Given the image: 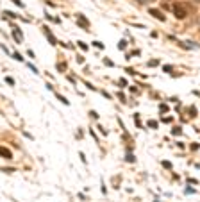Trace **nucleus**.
<instances>
[{"label": "nucleus", "instance_id": "nucleus-1", "mask_svg": "<svg viewBox=\"0 0 200 202\" xmlns=\"http://www.w3.org/2000/svg\"><path fill=\"white\" fill-rule=\"evenodd\" d=\"M172 9H173V13H175V16H177L179 20H182V18H186V14H188V11H186V9H184L182 5H179V4H175V5H173Z\"/></svg>", "mask_w": 200, "mask_h": 202}, {"label": "nucleus", "instance_id": "nucleus-2", "mask_svg": "<svg viewBox=\"0 0 200 202\" xmlns=\"http://www.w3.org/2000/svg\"><path fill=\"white\" fill-rule=\"evenodd\" d=\"M0 156H4V159H13L11 150H9V149H5V147H0Z\"/></svg>", "mask_w": 200, "mask_h": 202}, {"label": "nucleus", "instance_id": "nucleus-3", "mask_svg": "<svg viewBox=\"0 0 200 202\" xmlns=\"http://www.w3.org/2000/svg\"><path fill=\"white\" fill-rule=\"evenodd\" d=\"M150 14H152V16H154V18H159V20H161V21H163V20H165V14H163V13H161V11H157V9H150Z\"/></svg>", "mask_w": 200, "mask_h": 202}, {"label": "nucleus", "instance_id": "nucleus-4", "mask_svg": "<svg viewBox=\"0 0 200 202\" xmlns=\"http://www.w3.org/2000/svg\"><path fill=\"white\" fill-rule=\"evenodd\" d=\"M77 18H79V25H82V27H84V29L88 30V27H89V21H88V20H84V18H82L80 14H79Z\"/></svg>", "mask_w": 200, "mask_h": 202}, {"label": "nucleus", "instance_id": "nucleus-5", "mask_svg": "<svg viewBox=\"0 0 200 202\" xmlns=\"http://www.w3.org/2000/svg\"><path fill=\"white\" fill-rule=\"evenodd\" d=\"M57 68H59V70H66V64H64V63H57Z\"/></svg>", "mask_w": 200, "mask_h": 202}, {"label": "nucleus", "instance_id": "nucleus-6", "mask_svg": "<svg viewBox=\"0 0 200 202\" xmlns=\"http://www.w3.org/2000/svg\"><path fill=\"white\" fill-rule=\"evenodd\" d=\"M5 82H7V84H11V86H14V81H13L11 77H5Z\"/></svg>", "mask_w": 200, "mask_h": 202}, {"label": "nucleus", "instance_id": "nucleus-7", "mask_svg": "<svg viewBox=\"0 0 200 202\" xmlns=\"http://www.w3.org/2000/svg\"><path fill=\"white\" fill-rule=\"evenodd\" d=\"M79 47H80V48H84V50H88V45H86V43H82V41H79Z\"/></svg>", "mask_w": 200, "mask_h": 202}, {"label": "nucleus", "instance_id": "nucleus-8", "mask_svg": "<svg viewBox=\"0 0 200 202\" xmlns=\"http://www.w3.org/2000/svg\"><path fill=\"white\" fill-rule=\"evenodd\" d=\"M148 125H150V127H157V122H154V120H152V122H148Z\"/></svg>", "mask_w": 200, "mask_h": 202}]
</instances>
